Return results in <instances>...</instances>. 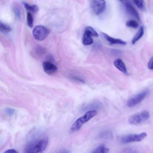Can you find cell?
I'll return each mask as SVG.
<instances>
[{"label":"cell","mask_w":153,"mask_h":153,"mask_svg":"<svg viewBox=\"0 0 153 153\" xmlns=\"http://www.w3.org/2000/svg\"><path fill=\"white\" fill-rule=\"evenodd\" d=\"M109 151V149L103 145H101L94 149L92 153H106Z\"/></svg>","instance_id":"cell-15"},{"label":"cell","mask_w":153,"mask_h":153,"mask_svg":"<svg viewBox=\"0 0 153 153\" xmlns=\"http://www.w3.org/2000/svg\"><path fill=\"white\" fill-rule=\"evenodd\" d=\"M125 7L127 12L129 14L139 20L140 19L139 14L131 4H127L125 5Z\"/></svg>","instance_id":"cell-11"},{"label":"cell","mask_w":153,"mask_h":153,"mask_svg":"<svg viewBox=\"0 0 153 153\" xmlns=\"http://www.w3.org/2000/svg\"><path fill=\"white\" fill-rule=\"evenodd\" d=\"M92 36L98 37L99 35L97 32L92 27L88 26L87 27L85 30V31Z\"/></svg>","instance_id":"cell-16"},{"label":"cell","mask_w":153,"mask_h":153,"mask_svg":"<svg viewBox=\"0 0 153 153\" xmlns=\"http://www.w3.org/2000/svg\"><path fill=\"white\" fill-rule=\"evenodd\" d=\"M13 10L17 17L20 19L21 18V12L20 8L18 7H15L13 8Z\"/></svg>","instance_id":"cell-21"},{"label":"cell","mask_w":153,"mask_h":153,"mask_svg":"<svg viewBox=\"0 0 153 153\" xmlns=\"http://www.w3.org/2000/svg\"><path fill=\"white\" fill-rule=\"evenodd\" d=\"M148 67L149 69L153 70V57L151 58L148 63Z\"/></svg>","instance_id":"cell-24"},{"label":"cell","mask_w":153,"mask_h":153,"mask_svg":"<svg viewBox=\"0 0 153 153\" xmlns=\"http://www.w3.org/2000/svg\"><path fill=\"white\" fill-rule=\"evenodd\" d=\"M48 143V139L47 138H42L34 144V145L32 144L28 146L26 150L28 151L27 152H41L46 148Z\"/></svg>","instance_id":"cell-2"},{"label":"cell","mask_w":153,"mask_h":153,"mask_svg":"<svg viewBox=\"0 0 153 153\" xmlns=\"http://www.w3.org/2000/svg\"><path fill=\"white\" fill-rule=\"evenodd\" d=\"M101 137L105 138H111L112 137L111 133L109 131L105 132L101 134Z\"/></svg>","instance_id":"cell-23"},{"label":"cell","mask_w":153,"mask_h":153,"mask_svg":"<svg viewBox=\"0 0 153 153\" xmlns=\"http://www.w3.org/2000/svg\"><path fill=\"white\" fill-rule=\"evenodd\" d=\"M147 135L145 132L140 134H130L124 135L120 138L121 142L123 143L133 142H139L142 141Z\"/></svg>","instance_id":"cell-4"},{"label":"cell","mask_w":153,"mask_h":153,"mask_svg":"<svg viewBox=\"0 0 153 153\" xmlns=\"http://www.w3.org/2000/svg\"><path fill=\"white\" fill-rule=\"evenodd\" d=\"M133 2L140 10H145V7L143 0H133Z\"/></svg>","instance_id":"cell-17"},{"label":"cell","mask_w":153,"mask_h":153,"mask_svg":"<svg viewBox=\"0 0 153 153\" xmlns=\"http://www.w3.org/2000/svg\"><path fill=\"white\" fill-rule=\"evenodd\" d=\"M101 35L111 44H119L124 45L127 44L126 42L121 39L112 37L105 33H102Z\"/></svg>","instance_id":"cell-9"},{"label":"cell","mask_w":153,"mask_h":153,"mask_svg":"<svg viewBox=\"0 0 153 153\" xmlns=\"http://www.w3.org/2000/svg\"><path fill=\"white\" fill-rule=\"evenodd\" d=\"M43 67L45 72L49 75L56 73L58 70V67L51 62L45 61L43 63Z\"/></svg>","instance_id":"cell-8"},{"label":"cell","mask_w":153,"mask_h":153,"mask_svg":"<svg viewBox=\"0 0 153 153\" xmlns=\"http://www.w3.org/2000/svg\"><path fill=\"white\" fill-rule=\"evenodd\" d=\"M50 33L49 31L42 25L36 26L33 31L34 38L39 41H42L46 39Z\"/></svg>","instance_id":"cell-5"},{"label":"cell","mask_w":153,"mask_h":153,"mask_svg":"<svg viewBox=\"0 0 153 153\" xmlns=\"http://www.w3.org/2000/svg\"><path fill=\"white\" fill-rule=\"evenodd\" d=\"M27 21L28 26L30 28H32L33 26V18L31 14L29 12L27 14Z\"/></svg>","instance_id":"cell-20"},{"label":"cell","mask_w":153,"mask_h":153,"mask_svg":"<svg viewBox=\"0 0 153 153\" xmlns=\"http://www.w3.org/2000/svg\"><path fill=\"white\" fill-rule=\"evenodd\" d=\"M149 117V113L145 111L133 115L130 118L129 121L131 124L136 125L146 121Z\"/></svg>","instance_id":"cell-3"},{"label":"cell","mask_w":153,"mask_h":153,"mask_svg":"<svg viewBox=\"0 0 153 153\" xmlns=\"http://www.w3.org/2000/svg\"><path fill=\"white\" fill-rule=\"evenodd\" d=\"M4 153H18V152L15 149H11L8 150L4 152Z\"/></svg>","instance_id":"cell-26"},{"label":"cell","mask_w":153,"mask_h":153,"mask_svg":"<svg viewBox=\"0 0 153 153\" xmlns=\"http://www.w3.org/2000/svg\"><path fill=\"white\" fill-rule=\"evenodd\" d=\"M0 30L3 32L8 33L11 31V29L9 26L1 23L0 24Z\"/></svg>","instance_id":"cell-19"},{"label":"cell","mask_w":153,"mask_h":153,"mask_svg":"<svg viewBox=\"0 0 153 153\" xmlns=\"http://www.w3.org/2000/svg\"><path fill=\"white\" fill-rule=\"evenodd\" d=\"M97 112L95 111H89L84 115L78 119L73 124L70 132L73 133L79 130L83 125L96 116Z\"/></svg>","instance_id":"cell-1"},{"label":"cell","mask_w":153,"mask_h":153,"mask_svg":"<svg viewBox=\"0 0 153 153\" xmlns=\"http://www.w3.org/2000/svg\"><path fill=\"white\" fill-rule=\"evenodd\" d=\"M100 106V104H97V103H94L92 104L89 105L87 106V107L85 108V109L84 110L85 111H87V110H89L90 108V109H92V108L94 109V108H98Z\"/></svg>","instance_id":"cell-22"},{"label":"cell","mask_w":153,"mask_h":153,"mask_svg":"<svg viewBox=\"0 0 153 153\" xmlns=\"http://www.w3.org/2000/svg\"><path fill=\"white\" fill-rule=\"evenodd\" d=\"M6 112L9 115H12L14 113V110L11 108H7L5 110Z\"/></svg>","instance_id":"cell-25"},{"label":"cell","mask_w":153,"mask_h":153,"mask_svg":"<svg viewBox=\"0 0 153 153\" xmlns=\"http://www.w3.org/2000/svg\"><path fill=\"white\" fill-rule=\"evenodd\" d=\"M93 42L92 36L87 32H85L83 40V44L85 45H88L92 44Z\"/></svg>","instance_id":"cell-14"},{"label":"cell","mask_w":153,"mask_h":153,"mask_svg":"<svg viewBox=\"0 0 153 153\" xmlns=\"http://www.w3.org/2000/svg\"><path fill=\"white\" fill-rule=\"evenodd\" d=\"M23 4L26 9L27 11L36 14L39 11V8L36 5L30 6L26 2H23Z\"/></svg>","instance_id":"cell-13"},{"label":"cell","mask_w":153,"mask_h":153,"mask_svg":"<svg viewBox=\"0 0 153 153\" xmlns=\"http://www.w3.org/2000/svg\"><path fill=\"white\" fill-rule=\"evenodd\" d=\"M114 64L115 66L122 73L126 75L128 74L126 66L122 59H117L114 61Z\"/></svg>","instance_id":"cell-10"},{"label":"cell","mask_w":153,"mask_h":153,"mask_svg":"<svg viewBox=\"0 0 153 153\" xmlns=\"http://www.w3.org/2000/svg\"><path fill=\"white\" fill-rule=\"evenodd\" d=\"M144 33V29L143 26H141L139 28L136 34L134 37L132 41V43L134 44L139 40L143 36Z\"/></svg>","instance_id":"cell-12"},{"label":"cell","mask_w":153,"mask_h":153,"mask_svg":"<svg viewBox=\"0 0 153 153\" xmlns=\"http://www.w3.org/2000/svg\"><path fill=\"white\" fill-rule=\"evenodd\" d=\"M91 7L93 12L98 15L103 12L106 8V3L104 0H92Z\"/></svg>","instance_id":"cell-7"},{"label":"cell","mask_w":153,"mask_h":153,"mask_svg":"<svg viewBox=\"0 0 153 153\" xmlns=\"http://www.w3.org/2000/svg\"><path fill=\"white\" fill-rule=\"evenodd\" d=\"M149 93V91L146 90L134 96L128 100L127 106L131 108L138 105L145 98Z\"/></svg>","instance_id":"cell-6"},{"label":"cell","mask_w":153,"mask_h":153,"mask_svg":"<svg viewBox=\"0 0 153 153\" xmlns=\"http://www.w3.org/2000/svg\"><path fill=\"white\" fill-rule=\"evenodd\" d=\"M126 25L128 27L133 29H137L139 26L138 23L136 21L133 20L128 21L126 23Z\"/></svg>","instance_id":"cell-18"}]
</instances>
